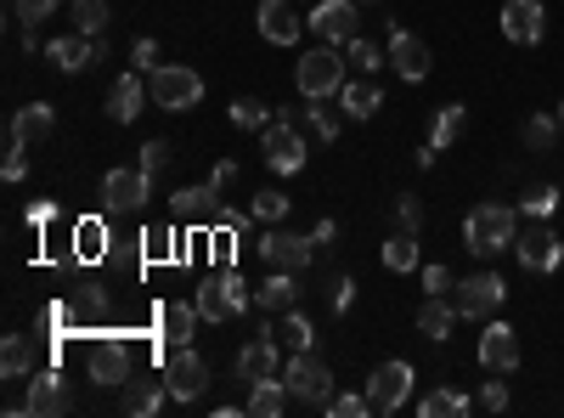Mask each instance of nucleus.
I'll list each match as a JSON object with an SVG mask.
<instances>
[{
	"label": "nucleus",
	"instance_id": "f257e3e1",
	"mask_svg": "<svg viewBox=\"0 0 564 418\" xmlns=\"http://www.w3.org/2000/svg\"><path fill=\"white\" fill-rule=\"evenodd\" d=\"M513 238H520V210H508V204H475L463 221V249L480 260L513 249Z\"/></svg>",
	"mask_w": 564,
	"mask_h": 418
},
{
	"label": "nucleus",
	"instance_id": "f03ea898",
	"mask_svg": "<svg viewBox=\"0 0 564 418\" xmlns=\"http://www.w3.org/2000/svg\"><path fill=\"white\" fill-rule=\"evenodd\" d=\"M148 90H153V103H159L164 114H186V108L204 103V74L186 68V63H159V68L148 74Z\"/></svg>",
	"mask_w": 564,
	"mask_h": 418
},
{
	"label": "nucleus",
	"instance_id": "7ed1b4c3",
	"mask_svg": "<svg viewBox=\"0 0 564 418\" xmlns=\"http://www.w3.org/2000/svg\"><path fill=\"white\" fill-rule=\"evenodd\" d=\"M294 85H300V97H305V103H327V97H339V90H345V57L334 52V45H316V52H305V57H300Z\"/></svg>",
	"mask_w": 564,
	"mask_h": 418
},
{
	"label": "nucleus",
	"instance_id": "20e7f679",
	"mask_svg": "<svg viewBox=\"0 0 564 418\" xmlns=\"http://www.w3.org/2000/svg\"><path fill=\"white\" fill-rule=\"evenodd\" d=\"M282 379H289L294 401H305V407L327 412V401H334V367H327L322 356H311V351H294L289 362H282Z\"/></svg>",
	"mask_w": 564,
	"mask_h": 418
},
{
	"label": "nucleus",
	"instance_id": "39448f33",
	"mask_svg": "<svg viewBox=\"0 0 564 418\" xmlns=\"http://www.w3.org/2000/svg\"><path fill=\"white\" fill-rule=\"evenodd\" d=\"M502 300H508V283H502L497 271H475V277H463V283L452 289V306L468 322H491L502 311Z\"/></svg>",
	"mask_w": 564,
	"mask_h": 418
},
{
	"label": "nucleus",
	"instance_id": "423d86ee",
	"mask_svg": "<svg viewBox=\"0 0 564 418\" xmlns=\"http://www.w3.org/2000/svg\"><path fill=\"white\" fill-rule=\"evenodd\" d=\"M260 159H265L276 175H300V170H305V136H300V125L271 119V125L260 130Z\"/></svg>",
	"mask_w": 564,
	"mask_h": 418
},
{
	"label": "nucleus",
	"instance_id": "0eeeda50",
	"mask_svg": "<svg viewBox=\"0 0 564 418\" xmlns=\"http://www.w3.org/2000/svg\"><path fill=\"white\" fill-rule=\"evenodd\" d=\"M164 385H170V401H198L204 385H209V362L193 345H175L170 362H164Z\"/></svg>",
	"mask_w": 564,
	"mask_h": 418
},
{
	"label": "nucleus",
	"instance_id": "6e6552de",
	"mask_svg": "<svg viewBox=\"0 0 564 418\" xmlns=\"http://www.w3.org/2000/svg\"><path fill=\"white\" fill-rule=\"evenodd\" d=\"M148 199H153V175L141 170V164L102 175V210H108V215H130V210H141Z\"/></svg>",
	"mask_w": 564,
	"mask_h": 418
},
{
	"label": "nucleus",
	"instance_id": "1a4fd4ad",
	"mask_svg": "<svg viewBox=\"0 0 564 418\" xmlns=\"http://www.w3.org/2000/svg\"><path fill=\"white\" fill-rule=\"evenodd\" d=\"M412 396V362H379V367H372V379H367V401H372V412H379V418H390L401 401Z\"/></svg>",
	"mask_w": 564,
	"mask_h": 418
},
{
	"label": "nucleus",
	"instance_id": "9d476101",
	"mask_svg": "<svg viewBox=\"0 0 564 418\" xmlns=\"http://www.w3.org/2000/svg\"><path fill=\"white\" fill-rule=\"evenodd\" d=\"M513 255H520L525 271H558V266H564V238H558L553 226L531 221L520 238H513Z\"/></svg>",
	"mask_w": 564,
	"mask_h": 418
},
{
	"label": "nucleus",
	"instance_id": "9b49d317",
	"mask_svg": "<svg viewBox=\"0 0 564 418\" xmlns=\"http://www.w3.org/2000/svg\"><path fill=\"white\" fill-rule=\"evenodd\" d=\"M45 57H52L63 74H85L90 63H102L108 57V34H57L52 45H45Z\"/></svg>",
	"mask_w": 564,
	"mask_h": 418
},
{
	"label": "nucleus",
	"instance_id": "f8f14e48",
	"mask_svg": "<svg viewBox=\"0 0 564 418\" xmlns=\"http://www.w3.org/2000/svg\"><path fill=\"white\" fill-rule=\"evenodd\" d=\"M361 0H316V12H311V29H316V40H327V45H350L356 40V23H361Z\"/></svg>",
	"mask_w": 564,
	"mask_h": 418
},
{
	"label": "nucleus",
	"instance_id": "ddd939ff",
	"mask_svg": "<svg viewBox=\"0 0 564 418\" xmlns=\"http://www.w3.org/2000/svg\"><path fill=\"white\" fill-rule=\"evenodd\" d=\"M480 367L486 374H513V367H520V334L497 317L480 322Z\"/></svg>",
	"mask_w": 564,
	"mask_h": 418
},
{
	"label": "nucleus",
	"instance_id": "4468645a",
	"mask_svg": "<svg viewBox=\"0 0 564 418\" xmlns=\"http://www.w3.org/2000/svg\"><path fill=\"white\" fill-rule=\"evenodd\" d=\"M305 12H300V0H260V40L271 45H294L305 34Z\"/></svg>",
	"mask_w": 564,
	"mask_h": 418
},
{
	"label": "nucleus",
	"instance_id": "2eb2a0df",
	"mask_svg": "<svg viewBox=\"0 0 564 418\" xmlns=\"http://www.w3.org/2000/svg\"><path fill=\"white\" fill-rule=\"evenodd\" d=\"M260 260L271 271H305L311 266V244L300 238V232H260Z\"/></svg>",
	"mask_w": 564,
	"mask_h": 418
},
{
	"label": "nucleus",
	"instance_id": "dca6fc26",
	"mask_svg": "<svg viewBox=\"0 0 564 418\" xmlns=\"http://www.w3.org/2000/svg\"><path fill=\"white\" fill-rule=\"evenodd\" d=\"M502 34H508L513 45H542V34H547V7H542V0H508V7H502Z\"/></svg>",
	"mask_w": 564,
	"mask_h": 418
},
{
	"label": "nucleus",
	"instance_id": "f3484780",
	"mask_svg": "<svg viewBox=\"0 0 564 418\" xmlns=\"http://www.w3.org/2000/svg\"><path fill=\"white\" fill-rule=\"evenodd\" d=\"M430 45H423L412 29H390V68L406 79V85H417V79H430Z\"/></svg>",
	"mask_w": 564,
	"mask_h": 418
},
{
	"label": "nucleus",
	"instance_id": "a211bd4d",
	"mask_svg": "<svg viewBox=\"0 0 564 418\" xmlns=\"http://www.w3.org/2000/svg\"><path fill=\"white\" fill-rule=\"evenodd\" d=\"M85 367H90V385H124V379H130V345L108 334V340L90 345Z\"/></svg>",
	"mask_w": 564,
	"mask_h": 418
},
{
	"label": "nucleus",
	"instance_id": "6ab92c4d",
	"mask_svg": "<svg viewBox=\"0 0 564 418\" xmlns=\"http://www.w3.org/2000/svg\"><path fill=\"white\" fill-rule=\"evenodd\" d=\"M148 97H153V90H148V74H135V68H130V74H119V79H113V90H108V119H113V125H130Z\"/></svg>",
	"mask_w": 564,
	"mask_h": 418
},
{
	"label": "nucleus",
	"instance_id": "aec40b11",
	"mask_svg": "<svg viewBox=\"0 0 564 418\" xmlns=\"http://www.w3.org/2000/svg\"><path fill=\"white\" fill-rule=\"evenodd\" d=\"M29 412H34V418H63V412H68V379L52 374V367H45V374H34V379H29Z\"/></svg>",
	"mask_w": 564,
	"mask_h": 418
},
{
	"label": "nucleus",
	"instance_id": "412c9836",
	"mask_svg": "<svg viewBox=\"0 0 564 418\" xmlns=\"http://www.w3.org/2000/svg\"><path fill=\"white\" fill-rule=\"evenodd\" d=\"M52 130H57L52 103H29V108H18V114H12V125H7V142H45Z\"/></svg>",
	"mask_w": 564,
	"mask_h": 418
},
{
	"label": "nucleus",
	"instance_id": "4be33fe9",
	"mask_svg": "<svg viewBox=\"0 0 564 418\" xmlns=\"http://www.w3.org/2000/svg\"><path fill=\"white\" fill-rule=\"evenodd\" d=\"M289 401H294V390H289V379H282V374H265V379L249 385V412L254 418H282V412H289Z\"/></svg>",
	"mask_w": 564,
	"mask_h": 418
},
{
	"label": "nucleus",
	"instance_id": "5701e85b",
	"mask_svg": "<svg viewBox=\"0 0 564 418\" xmlns=\"http://www.w3.org/2000/svg\"><path fill=\"white\" fill-rule=\"evenodd\" d=\"M265 374H282V356H276V340L271 334H260V340H249L243 351H238V379H265Z\"/></svg>",
	"mask_w": 564,
	"mask_h": 418
},
{
	"label": "nucleus",
	"instance_id": "b1692460",
	"mask_svg": "<svg viewBox=\"0 0 564 418\" xmlns=\"http://www.w3.org/2000/svg\"><path fill=\"white\" fill-rule=\"evenodd\" d=\"M384 108V90L379 85H372V79H345V90H339V114L345 119H372V114H379Z\"/></svg>",
	"mask_w": 564,
	"mask_h": 418
},
{
	"label": "nucleus",
	"instance_id": "393cba45",
	"mask_svg": "<svg viewBox=\"0 0 564 418\" xmlns=\"http://www.w3.org/2000/svg\"><path fill=\"white\" fill-rule=\"evenodd\" d=\"M164 401H170L164 379H124V412L130 418H153V412H164Z\"/></svg>",
	"mask_w": 564,
	"mask_h": 418
},
{
	"label": "nucleus",
	"instance_id": "a878e982",
	"mask_svg": "<svg viewBox=\"0 0 564 418\" xmlns=\"http://www.w3.org/2000/svg\"><path fill=\"white\" fill-rule=\"evenodd\" d=\"M193 329H198V306L170 300V306L159 311V334H164V345H170V351H175V345H193Z\"/></svg>",
	"mask_w": 564,
	"mask_h": 418
},
{
	"label": "nucleus",
	"instance_id": "bb28decb",
	"mask_svg": "<svg viewBox=\"0 0 564 418\" xmlns=\"http://www.w3.org/2000/svg\"><path fill=\"white\" fill-rule=\"evenodd\" d=\"M452 322H457V306H446V294H430V300L417 306V334H423V340L446 345V340H452Z\"/></svg>",
	"mask_w": 564,
	"mask_h": 418
},
{
	"label": "nucleus",
	"instance_id": "cd10ccee",
	"mask_svg": "<svg viewBox=\"0 0 564 418\" xmlns=\"http://www.w3.org/2000/svg\"><path fill=\"white\" fill-rule=\"evenodd\" d=\"M220 187H215V181H204V187H181L175 199H170V210L181 215V221H215L220 215Z\"/></svg>",
	"mask_w": 564,
	"mask_h": 418
},
{
	"label": "nucleus",
	"instance_id": "c85d7f7f",
	"mask_svg": "<svg viewBox=\"0 0 564 418\" xmlns=\"http://www.w3.org/2000/svg\"><path fill=\"white\" fill-rule=\"evenodd\" d=\"M294 300H300V289H294V271H271L265 283L254 289V306H260V311H289Z\"/></svg>",
	"mask_w": 564,
	"mask_h": 418
},
{
	"label": "nucleus",
	"instance_id": "c756f323",
	"mask_svg": "<svg viewBox=\"0 0 564 418\" xmlns=\"http://www.w3.org/2000/svg\"><path fill=\"white\" fill-rule=\"evenodd\" d=\"M0 374H7V379H29V374H34V345H29V334H7V345H0Z\"/></svg>",
	"mask_w": 564,
	"mask_h": 418
},
{
	"label": "nucleus",
	"instance_id": "7c9ffc66",
	"mask_svg": "<svg viewBox=\"0 0 564 418\" xmlns=\"http://www.w3.org/2000/svg\"><path fill=\"white\" fill-rule=\"evenodd\" d=\"M463 125H468V108L463 103H446V108H435V119H430V142L446 153L457 136H463Z\"/></svg>",
	"mask_w": 564,
	"mask_h": 418
},
{
	"label": "nucleus",
	"instance_id": "2f4dec72",
	"mask_svg": "<svg viewBox=\"0 0 564 418\" xmlns=\"http://www.w3.org/2000/svg\"><path fill=\"white\" fill-rule=\"evenodd\" d=\"M417 412L423 418H463V412H475V401L457 390H430V396H417Z\"/></svg>",
	"mask_w": 564,
	"mask_h": 418
},
{
	"label": "nucleus",
	"instance_id": "473e14b6",
	"mask_svg": "<svg viewBox=\"0 0 564 418\" xmlns=\"http://www.w3.org/2000/svg\"><path fill=\"white\" fill-rule=\"evenodd\" d=\"M193 306H198V317H204V322H226V317H231V300H226V283H220V277H209V283L198 289V300H193Z\"/></svg>",
	"mask_w": 564,
	"mask_h": 418
},
{
	"label": "nucleus",
	"instance_id": "72a5a7b5",
	"mask_svg": "<svg viewBox=\"0 0 564 418\" xmlns=\"http://www.w3.org/2000/svg\"><path fill=\"white\" fill-rule=\"evenodd\" d=\"M345 63H350V68H361V74H379V68H390V52H379L372 40H361V34H356V40L345 45Z\"/></svg>",
	"mask_w": 564,
	"mask_h": 418
},
{
	"label": "nucleus",
	"instance_id": "f704fd0d",
	"mask_svg": "<svg viewBox=\"0 0 564 418\" xmlns=\"http://www.w3.org/2000/svg\"><path fill=\"white\" fill-rule=\"evenodd\" d=\"M276 114H271V103H260V97H238L231 103V125L238 130H265Z\"/></svg>",
	"mask_w": 564,
	"mask_h": 418
},
{
	"label": "nucleus",
	"instance_id": "c9c22d12",
	"mask_svg": "<svg viewBox=\"0 0 564 418\" xmlns=\"http://www.w3.org/2000/svg\"><path fill=\"white\" fill-rule=\"evenodd\" d=\"M379 260H384L395 277H401V271H412V266H417V238H412V232H401V238H390V244L379 249Z\"/></svg>",
	"mask_w": 564,
	"mask_h": 418
},
{
	"label": "nucleus",
	"instance_id": "e433bc0d",
	"mask_svg": "<svg viewBox=\"0 0 564 418\" xmlns=\"http://www.w3.org/2000/svg\"><path fill=\"white\" fill-rule=\"evenodd\" d=\"M553 142H558V119L553 114H531L525 119V148L531 153H553Z\"/></svg>",
	"mask_w": 564,
	"mask_h": 418
},
{
	"label": "nucleus",
	"instance_id": "4c0bfd02",
	"mask_svg": "<svg viewBox=\"0 0 564 418\" xmlns=\"http://www.w3.org/2000/svg\"><path fill=\"white\" fill-rule=\"evenodd\" d=\"M74 29L79 34H108V0H74Z\"/></svg>",
	"mask_w": 564,
	"mask_h": 418
},
{
	"label": "nucleus",
	"instance_id": "58836bf2",
	"mask_svg": "<svg viewBox=\"0 0 564 418\" xmlns=\"http://www.w3.org/2000/svg\"><path fill=\"white\" fill-rule=\"evenodd\" d=\"M276 334L289 340V351H311V340H316V334H311V317H305V311H294V306L282 311V329H276Z\"/></svg>",
	"mask_w": 564,
	"mask_h": 418
},
{
	"label": "nucleus",
	"instance_id": "ea45409f",
	"mask_svg": "<svg viewBox=\"0 0 564 418\" xmlns=\"http://www.w3.org/2000/svg\"><path fill=\"white\" fill-rule=\"evenodd\" d=\"M553 210H558V187H547V181H542V187H531L525 204H520V215H531V221H547Z\"/></svg>",
	"mask_w": 564,
	"mask_h": 418
},
{
	"label": "nucleus",
	"instance_id": "a19ab883",
	"mask_svg": "<svg viewBox=\"0 0 564 418\" xmlns=\"http://www.w3.org/2000/svg\"><path fill=\"white\" fill-rule=\"evenodd\" d=\"M305 119H311V130H316V142H339L345 114H334V108H305Z\"/></svg>",
	"mask_w": 564,
	"mask_h": 418
},
{
	"label": "nucleus",
	"instance_id": "79ce46f5",
	"mask_svg": "<svg viewBox=\"0 0 564 418\" xmlns=\"http://www.w3.org/2000/svg\"><path fill=\"white\" fill-rule=\"evenodd\" d=\"M249 210H254V221H282V215H289V193L265 187V193H254V199H249Z\"/></svg>",
	"mask_w": 564,
	"mask_h": 418
},
{
	"label": "nucleus",
	"instance_id": "37998d69",
	"mask_svg": "<svg viewBox=\"0 0 564 418\" xmlns=\"http://www.w3.org/2000/svg\"><path fill=\"white\" fill-rule=\"evenodd\" d=\"M130 68H135V74H153V68H159V40H153V34H141V40L130 45Z\"/></svg>",
	"mask_w": 564,
	"mask_h": 418
},
{
	"label": "nucleus",
	"instance_id": "c03bdc74",
	"mask_svg": "<svg viewBox=\"0 0 564 418\" xmlns=\"http://www.w3.org/2000/svg\"><path fill=\"white\" fill-rule=\"evenodd\" d=\"M395 221H401V232H412V238H417V232H423V199L401 193L395 199Z\"/></svg>",
	"mask_w": 564,
	"mask_h": 418
},
{
	"label": "nucleus",
	"instance_id": "a18cd8bd",
	"mask_svg": "<svg viewBox=\"0 0 564 418\" xmlns=\"http://www.w3.org/2000/svg\"><path fill=\"white\" fill-rule=\"evenodd\" d=\"M170 159H175V148H170V142H148V148H141V170H148L153 181L170 170Z\"/></svg>",
	"mask_w": 564,
	"mask_h": 418
},
{
	"label": "nucleus",
	"instance_id": "49530a36",
	"mask_svg": "<svg viewBox=\"0 0 564 418\" xmlns=\"http://www.w3.org/2000/svg\"><path fill=\"white\" fill-rule=\"evenodd\" d=\"M327 412H334V418H361V412H372V401H367V390L356 396H334V401H327Z\"/></svg>",
	"mask_w": 564,
	"mask_h": 418
},
{
	"label": "nucleus",
	"instance_id": "de8ad7c7",
	"mask_svg": "<svg viewBox=\"0 0 564 418\" xmlns=\"http://www.w3.org/2000/svg\"><path fill=\"white\" fill-rule=\"evenodd\" d=\"M23 170H29V142H7V164H0V175L23 181Z\"/></svg>",
	"mask_w": 564,
	"mask_h": 418
},
{
	"label": "nucleus",
	"instance_id": "09e8293b",
	"mask_svg": "<svg viewBox=\"0 0 564 418\" xmlns=\"http://www.w3.org/2000/svg\"><path fill=\"white\" fill-rule=\"evenodd\" d=\"M63 0H18V23H45Z\"/></svg>",
	"mask_w": 564,
	"mask_h": 418
},
{
	"label": "nucleus",
	"instance_id": "8fccbe9b",
	"mask_svg": "<svg viewBox=\"0 0 564 418\" xmlns=\"http://www.w3.org/2000/svg\"><path fill=\"white\" fill-rule=\"evenodd\" d=\"M141 244H148V260H164L175 249V232L170 226H148V238H141Z\"/></svg>",
	"mask_w": 564,
	"mask_h": 418
},
{
	"label": "nucleus",
	"instance_id": "3c124183",
	"mask_svg": "<svg viewBox=\"0 0 564 418\" xmlns=\"http://www.w3.org/2000/svg\"><path fill=\"white\" fill-rule=\"evenodd\" d=\"M423 289H430V294H452L457 277H452L446 266H423Z\"/></svg>",
	"mask_w": 564,
	"mask_h": 418
},
{
	"label": "nucleus",
	"instance_id": "603ef678",
	"mask_svg": "<svg viewBox=\"0 0 564 418\" xmlns=\"http://www.w3.org/2000/svg\"><path fill=\"white\" fill-rule=\"evenodd\" d=\"M480 407H486V412H502V407H508V385H502V379H486V385H480Z\"/></svg>",
	"mask_w": 564,
	"mask_h": 418
},
{
	"label": "nucleus",
	"instance_id": "864d4df0",
	"mask_svg": "<svg viewBox=\"0 0 564 418\" xmlns=\"http://www.w3.org/2000/svg\"><path fill=\"white\" fill-rule=\"evenodd\" d=\"M215 221H220V226H226V232H243V226H249V221H254V210H220V215H215Z\"/></svg>",
	"mask_w": 564,
	"mask_h": 418
},
{
	"label": "nucleus",
	"instance_id": "5fc2aeb1",
	"mask_svg": "<svg viewBox=\"0 0 564 418\" xmlns=\"http://www.w3.org/2000/svg\"><path fill=\"white\" fill-rule=\"evenodd\" d=\"M350 306H356V283L339 277V283H334V311H350Z\"/></svg>",
	"mask_w": 564,
	"mask_h": 418
},
{
	"label": "nucleus",
	"instance_id": "6e6d98bb",
	"mask_svg": "<svg viewBox=\"0 0 564 418\" xmlns=\"http://www.w3.org/2000/svg\"><path fill=\"white\" fill-rule=\"evenodd\" d=\"M209 181H215V187L226 193V187H231V181H238V164H231V159H220V164L209 170Z\"/></svg>",
	"mask_w": 564,
	"mask_h": 418
},
{
	"label": "nucleus",
	"instance_id": "4d7b16f0",
	"mask_svg": "<svg viewBox=\"0 0 564 418\" xmlns=\"http://www.w3.org/2000/svg\"><path fill=\"white\" fill-rule=\"evenodd\" d=\"M79 306H85L90 317H102V311H108V294H102V289H90V283H85V294H79Z\"/></svg>",
	"mask_w": 564,
	"mask_h": 418
},
{
	"label": "nucleus",
	"instance_id": "13d9d810",
	"mask_svg": "<svg viewBox=\"0 0 564 418\" xmlns=\"http://www.w3.org/2000/svg\"><path fill=\"white\" fill-rule=\"evenodd\" d=\"M339 238V226L334 221H316V232H311V244H334Z\"/></svg>",
	"mask_w": 564,
	"mask_h": 418
},
{
	"label": "nucleus",
	"instance_id": "bf43d9fd",
	"mask_svg": "<svg viewBox=\"0 0 564 418\" xmlns=\"http://www.w3.org/2000/svg\"><path fill=\"white\" fill-rule=\"evenodd\" d=\"M18 40H23V52H34V45H40V23H18Z\"/></svg>",
	"mask_w": 564,
	"mask_h": 418
},
{
	"label": "nucleus",
	"instance_id": "052dcab7",
	"mask_svg": "<svg viewBox=\"0 0 564 418\" xmlns=\"http://www.w3.org/2000/svg\"><path fill=\"white\" fill-rule=\"evenodd\" d=\"M558 125H564V103H558Z\"/></svg>",
	"mask_w": 564,
	"mask_h": 418
},
{
	"label": "nucleus",
	"instance_id": "680f3d73",
	"mask_svg": "<svg viewBox=\"0 0 564 418\" xmlns=\"http://www.w3.org/2000/svg\"><path fill=\"white\" fill-rule=\"evenodd\" d=\"M361 7H372V0H361Z\"/></svg>",
	"mask_w": 564,
	"mask_h": 418
},
{
	"label": "nucleus",
	"instance_id": "e2e57ef3",
	"mask_svg": "<svg viewBox=\"0 0 564 418\" xmlns=\"http://www.w3.org/2000/svg\"><path fill=\"white\" fill-rule=\"evenodd\" d=\"M300 7H305V0H300Z\"/></svg>",
	"mask_w": 564,
	"mask_h": 418
}]
</instances>
